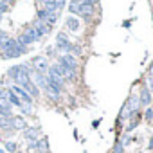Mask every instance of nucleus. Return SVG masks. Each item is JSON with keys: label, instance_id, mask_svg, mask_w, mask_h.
Here are the masks:
<instances>
[{"label": "nucleus", "instance_id": "f257e3e1", "mask_svg": "<svg viewBox=\"0 0 153 153\" xmlns=\"http://www.w3.org/2000/svg\"><path fill=\"white\" fill-rule=\"evenodd\" d=\"M27 51H29V47H24L18 40L9 38V42L0 51V56H2V59H13V58H20V56L27 54Z\"/></svg>", "mask_w": 153, "mask_h": 153}, {"label": "nucleus", "instance_id": "f03ea898", "mask_svg": "<svg viewBox=\"0 0 153 153\" xmlns=\"http://www.w3.org/2000/svg\"><path fill=\"white\" fill-rule=\"evenodd\" d=\"M31 68H29V65L27 63H20V65H15V67H11L9 70H7V76H9V79H13L15 81V85H18V87H22L25 81H29L31 79Z\"/></svg>", "mask_w": 153, "mask_h": 153}, {"label": "nucleus", "instance_id": "7ed1b4c3", "mask_svg": "<svg viewBox=\"0 0 153 153\" xmlns=\"http://www.w3.org/2000/svg\"><path fill=\"white\" fill-rule=\"evenodd\" d=\"M139 108H140V101H139V96H137V94H131V96L126 99L124 106L121 108V114H119V121H126V119H130L131 115H135V114L139 112Z\"/></svg>", "mask_w": 153, "mask_h": 153}, {"label": "nucleus", "instance_id": "20e7f679", "mask_svg": "<svg viewBox=\"0 0 153 153\" xmlns=\"http://www.w3.org/2000/svg\"><path fill=\"white\" fill-rule=\"evenodd\" d=\"M16 40H18L24 47H29L31 43H34V42H36V40H40V38H38V34H36V31H34L33 27H27V29H25V31H24Z\"/></svg>", "mask_w": 153, "mask_h": 153}, {"label": "nucleus", "instance_id": "39448f33", "mask_svg": "<svg viewBox=\"0 0 153 153\" xmlns=\"http://www.w3.org/2000/svg\"><path fill=\"white\" fill-rule=\"evenodd\" d=\"M58 65L61 68H67V70H78V59H76L72 54H63L59 59H58Z\"/></svg>", "mask_w": 153, "mask_h": 153}, {"label": "nucleus", "instance_id": "423d86ee", "mask_svg": "<svg viewBox=\"0 0 153 153\" xmlns=\"http://www.w3.org/2000/svg\"><path fill=\"white\" fill-rule=\"evenodd\" d=\"M47 78H49L51 81L58 83V85H63V83H65V81H63V72H61V67H59L58 63L49 67V70H47Z\"/></svg>", "mask_w": 153, "mask_h": 153}, {"label": "nucleus", "instance_id": "0eeeda50", "mask_svg": "<svg viewBox=\"0 0 153 153\" xmlns=\"http://www.w3.org/2000/svg\"><path fill=\"white\" fill-rule=\"evenodd\" d=\"M27 151L49 153V140H47V137H40L36 142H31V144H27Z\"/></svg>", "mask_w": 153, "mask_h": 153}, {"label": "nucleus", "instance_id": "6e6552de", "mask_svg": "<svg viewBox=\"0 0 153 153\" xmlns=\"http://www.w3.org/2000/svg\"><path fill=\"white\" fill-rule=\"evenodd\" d=\"M31 67L36 70V72H42V74H47V70H49V59L45 58V56H36V58H33V61H31Z\"/></svg>", "mask_w": 153, "mask_h": 153}, {"label": "nucleus", "instance_id": "1a4fd4ad", "mask_svg": "<svg viewBox=\"0 0 153 153\" xmlns=\"http://www.w3.org/2000/svg\"><path fill=\"white\" fill-rule=\"evenodd\" d=\"M38 20H42L43 24H47L49 27H52V25L58 22V15H56V13H49V11L40 9V11H38Z\"/></svg>", "mask_w": 153, "mask_h": 153}, {"label": "nucleus", "instance_id": "9d476101", "mask_svg": "<svg viewBox=\"0 0 153 153\" xmlns=\"http://www.w3.org/2000/svg\"><path fill=\"white\" fill-rule=\"evenodd\" d=\"M70 43H72V42L68 40L67 33H58V36H56V49H58V51L67 52V49H68Z\"/></svg>", "mask_w": 153, "mask_h": 153}, {"label": "nucleus", "instance_id": "9b49d317", "mask_svg": "<svg viewBox=\"0 0 153 153\" xmlns=\"http://www.w3.org/2000/svg\"><path fill=\"white\" fill-rule=\"evenodd\" d=\"M11 92H13V94H16V96L20 97V101H22L24 105H33V97H31V96H29V94H27V92H25V90L22 88V87L15 85V87L11 88Z\"/></svg>", "mask_w": 153, "mask_h": 153}, {"label": "nucleus", "instance_id": "f8f14e48", "mask_svg": "<svg viewBox=\"0 0 153 153\" xmlns=\"http://www.w3.org/2000/svg\"><path fill=\"white\" fill-rule=\"evenodd\" d=\"M139 101H140V106H149L151 105V90L149 87H140V94H139Z\"/></svg>", "mask_w": 153, "mask_h": 153}, {"label": "nucleus", "instance_id": "ddd939ff", "mask_svg": "<svg viewBox=\"0 0 153 153\" xmlns=\"http://www.w3.org/2000/svg\"><path fill=\"white\" fill-rule=\"evenodd\" d=\"M65 29L70 33H78L81 29V22L76 18V16H67L65 18Z\"/></svg>", "mask_w": 153, "mask_h": 153}, {"label": "nucleus", "instance_id": "4468645a", "mask_svg": "<svg viewBox=\"0 0 153 153\" xmlns=\"http://www.w3.org/2000/svg\"><path fill=\"white\" fill-rule=\"evenodd\" d=\"M22 133H24V139L27 140V144L36 142V140L40 139V130H38V128H29V126H27Z\"/></svg>", "mask_w": 153, "mask_h": 153}, {"label": "nucleus", "instance_id": "2eb2a0df", "mask_svg": "<svg viewBox=\"0 0 153 153\" xmlns=\"http://www.w3.org/2000/svg\"><path fill=\"white\" fill-rule=\"evenodd\" d=\"M33 29L36 31V34H38V38H43V36H47V34L51 33V27H49L47 24H43L42 20H38V18H36V22H34V25H33Z\"/></svg>", "mask_w": 153, "mask_h": 153}, {"label": "nucleus", "instance_id": "dca6fc26", "mask_svg": "<svg viewBox=\"0 0 153 153\" xmlns=\"http://www.w3.org/2000/svg\"><path fill=\"white\" fill-rule=\"evenodd\" d=\"M22 88H24V90H25V92H27V94H29V96L33 97V99H36V97L40 96V90H38V87H36V85L33 83V79L25 81V83L22 85Z\"/></svg>", "mask_w": 153, "mask_h": 153}, {"label": "nucleus", "instance_id": "f3484780", "mask_svg": "<svg viewBox=\"0 0 153 153\" xmlns=\"http://www.w3.org/2000/svg\"><path fill=\"white\" fill-rule=\"evenodd\" d=\"M11 123H13V128H15L16 131H24V130L27 128V123H25V119H24V117H20V115H13Z\"/></svg>", "mask_w": 153, "mask_h": 153}, {"label": "nucleus", "instance_id": "a211bd4d", "mask_svg": "<svg viewBox=\"0 0 153 153\" xmlns=\"http://www.w3.org/2000/svg\"><path fill=\"white\" fill-rule=\"evenodd\" d=\"M38 4L42 6L43 11H49V13H56L58 15V9L54 6V0H38Z\"/></svg>", "mask_w": 153, "mask_h": 153}, {"label": "nucleus", "instance_id": "6ab92c4d", "mask_svg": "<svg viewBox=\"0 0 153 153\" xmlns=\"http://www.w3.org/2000/svg\"><path fill=\"white\" fill-rule=\"evenodd\" d=\"M139 123H140V114H139V112H137V114H135V115H131V117H130V124H128V126H126V131H128V133H130V131H131V130H135V128H137V126H139Z\"/></svg>", "mask_w": 153, "mask_h": 153}, {"label": "nucleus", "instance_id": "aec40b11", "mask_svg": "<svg viewBox=\"0 0 153 153\" xmlns=\"http://www.w3.org/2000/svg\"><path fill=\"white\" fill-rule=\"evenodd\" d=\"M7 101H9V105H11V106H16V108H22V106H24V103L20 101V97H18L16 94H13L11 90H9V96H7Z\"/></svg>", "mask_w": 153, "mask_h": 153}, {"label": "nucleus", "instance_id": "412c9836", "mask_svg": "<svg viewBox=\"0 0 153 153\" xmlns=\"http://www.w3.org/2000/svg\"><path fill=\"white\" fill-rule=\"evenodd\" d=\"M4 146H6V151H9V153H16V151H20V148H18V144H16L15 140H6Z\"/></svg>", "mask_w": 153, "mask_h": 153}, {"label": "nucleus", "instance_id": "4be33fe9", "mask_svg": "<svg viewBox=\"0 0 153 153\" xmlns=\"http://www.w3.org/2000/svg\"><path fill=\"white\" fill-rule=\"evenodd\" d=\"M7 96H9V88L0 87V101H7Z\"/></svg>", "mask_w": 153, "mask_h": 153}, {"label": "nucleus", "instance_id": "5701e85b", "mask_svg": "<svg viewBox=\"0 0 153 153\" xmlns=\"http://www.w3.org/2000/svg\"><path fill=\"white\" fill-rule=\"evenodd\" d=\"M7 9H9V0H0V13L4 15Z\"/></svg>", "mask_w": 153, "mask_h": 153}, {"label": "nucleus", "instance_id": "b1692460", "mask_svg": "<svg viewBox=\"0 0 153 153\" xmlns=\"http://www.w3.org/2000/svg\"><path fill=\"white\" fill-rule=\"evenodd\" d=\"M123 151H124V146H123L121 140H117L115 146H114V153H123Z\"/></svg>", "mask_w": 153, "mask_h": 153}, {"label": "nucleus", "instance_id": "393cba45", "mask_svg": "<svg viewBox=\"0 0 153 153\" xmlns=\"http://www.w3.org/2000/svg\"><path fill=\"white\" fill-rule=\"evenodd\" d=\"M144 117H146V121H148V123H151V121H153V110H151L149 106L146 108V114H144Z\"/></svg>", "mask_w": 153, "mask_h": 153}, {"label": "nucleus", "instance_id": "a878e982", "mask_svg": "<svg viewBox=\"0 0 153 153\" xmlns=\"http://www.w3.org/2000/svg\"><path fill=\"white\" fill-rule=\"evenodd\" d=\"M54 6H56V9H58V13L65 7V0H54Z\"/></svg>", "mask_w": 153, "mask_h": 153}, {"label": "nucleus", "instance_id": "bb28decb", "mask_svg": "<svg viewBox=\"0 0 153 153\" xmlns=\"http://www.w3.org/2000/svg\"><path fill=\"white\" fill-rule=\"evenodd\" d=\"M99 123H101V119H96V121L92 123V126H94V128H97V126H99Z\"/></svg>", "mask_w": 153, "mask_h": 153}, {"label": "nucleus", "instance_id": "cd10ccee", "mask_svg": "<svg viewBox=\"0 0 153 153\" xmlns=\"http://www.w3.org/2000/svg\"><path fill=\"white\" fill-rule=\"evenodd\" d=\"M148 148H149V149H153V137H151V140H149V144H148Z\"/></svg>", "mask_w": 153, "mask_h": 153}, {"label": "nucleus", "instance_id": "c85d7f7f", "mask_svg": "<svg viewBox=\"0 0 153 153\" xmlns=\"http://www.w3.org/2000/svg\"><path fill=\"white\" fill-rule=\"evenodd\" d=\"M0 153H6V149H2V148H0Z\"/></svg>", "mask_w": 153, "mask_h": 153}, {"label": "nucleus", "instance_id": "c756f323", "mask_svg": "<svg viewBox=\"0 0 153 153\" xmlns=\"http://www.w3.org/2000/svg\"><path fill=\"white\" fill-rule=\"evenodd\" d=\"M0 22H2V13H0Z\"/></svg>", "mask_w": 153, "mask_h": 153}, {"label": "nucleus", "instance_id": "7c9ffc66", "mask_svg": "<svg viewBox=\"0 0 153 153\" xmlns=\"http://www.w3.org/2000/svg\"><path fill=\"white\" fill-rule=\"evenodd\" d=\"M16 153H22V151H16Z\"/></svg>", "mask_w": 153, "mask_h": 153}]
</instances>
